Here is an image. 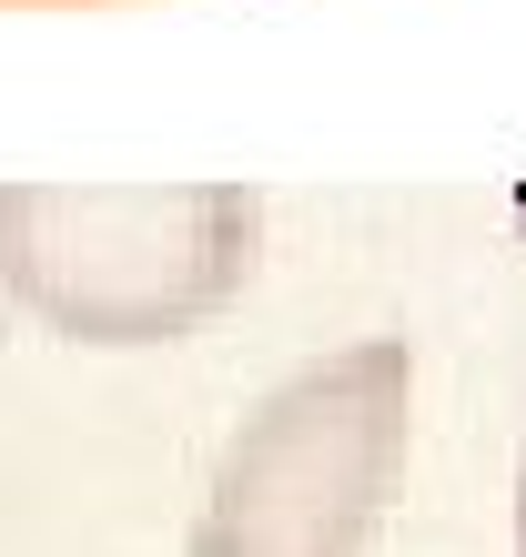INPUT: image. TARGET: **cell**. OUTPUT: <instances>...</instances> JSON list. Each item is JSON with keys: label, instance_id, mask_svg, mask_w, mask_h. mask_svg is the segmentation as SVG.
I'll return each mask as SVG.
<instances>
[{"label": "cell", "instance_id": "6da1fadb", "mask_svg": "<svg viewBox=\"0 0 526 557\" xmlns=\"http://www.w3.org/2000/svg\"><path fill=\"white\" fill-rule=\"evenodd\" d=\"M253 253V183H0V305L72 345L203 335Z\"/></svg>", "mask_w": 526, "mask_h": 557}, {"label": "cell", "instance_id": "7a4b0ae2", "mask_svg": "<svg viewBox=\"0 0 526 557\" xmlns=\"http://www.w3.org/2000/svg\"><path fill=\"white\" fill-rule=\"evenodd\" d=\"M415 446L405 335H354L263 385L213 456L183 557H365Z\"/></svg>", "mask_w": 526, "mask_h": 557}]
</instances>
